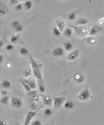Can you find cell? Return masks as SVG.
Segmentation results:
<instances>
[{"label":"cell","mask_w":104,"mask_h":125,"mask_svg":"<svg viewBox=\"0 0 104 125\" xmlns=\"http://www.w3.org/2000/svg\"><path fill=\"white\" fill-rule=\"evenodd\" d=\"M80 55V50L79 49H75L71 50V52L67 55V59L69 61H75L78 58Z\"/></svg>","instance_id":"5"},{"label":"cell","mask_w":104,"mask_h":125,"mask_svg":"<svg viewBox=\"0 0 104 125\" xmlns=\"http://www.w3.org/2000/svg\"><path fill=\"white\" fill-rule=\"evenodd\" d=\"M6 67L8 68H11V64H6Z\"/></svg>","instance_id":"43"},{"label":"cell","mask_w":104,"mask_h":125,"mask_svg":"<svg viewBox=\"0 0 104 125\" xmlns=\"http://www.w3.org/2000/svg\"><path fill=\"white\" fill-rule=\"evenodd\" d=\"M18 1L19 2H25L26 0H18Z\"/></svg>","instance_id":"44"},{"label":"cell","mask_w":104,"mask_h":125,"mask_svg":"<svg viewBox=\"0 0 104 125\" xmlns=\"http://www.w3.org/2000/svg\"><path fill=\"white\" fill-rule=\"evenodd\" d=\"M87 42L89 43V44H91V45H93V44L96 43V38L94 36H89L87 39Z\"/></svg>","instance_id":"31"},{"label":"cell","mask_w":104,"mask_h":125,"mask_svg":"<svg viewBox=\"0 0 104 125\" xmlns=\"http://www.w3.org/2000/svg\"><path fill=\"white\" fill-rule=\"evenodd\" d=\"M32 7H33V2L31 0H26L24 3L23 4V8H24L26 11L31 10L32 9Z\"/></svg>","instance_id":"19"},{"label":"cell","mask_w":104,"mask_h":125,"mask_svg":"<svg viewBox=\"0 0 104 125\" xmlns=\"http://www.w3.org/2000/svg\"><path fill=\"white\" fill-rule=\"evenodd\" d=\"M24 81L31 87V90H35L36 88V81L33 79H31V78H26L24 80H23Z\"/></svg>","instance_id":"14"},{"label":"cell","mask_w":104,"mask_h":125,"mask_svg":"<svg viewBox=\"0 0 104 125\" xmlns=\"http://www.w3.org/2000/svg\"><path fill=\"white\" fill-rule=\"evenodd\" d=\"M36 115V112L34 111V110H32V111H29L27 113V115H26L24 125H28V124H31V121H32V119L35 117Z\"/></svg>","instance_id":"8"},{"label":"cell","mask_w":104,"mask_h":125,"mask_svg":"<svg viewBox=\"0 0 104 125\" xmlns=\"http://www.w3.org/2000/svg\"><path fill=\"white\" fill-rule=\"evenodd\" d=\"M11 25H12V27L14 29V31L18 33H20L22 31L24 30V27L18 21H12L11 23Z\"/></svg>","instance_id":"9"},{"label":"cell","mask_w":104,"mask_h":125,"mask_svg":"<svg viewBox=\"0 0 104 125\" xmlns=\"http://www.w3.org/2000/svg\"><path fill=\"white\" fill-rule=\"evenodd\" d=\"M14 8H15V10L17 11H20L21 10H22V9H23V4L21 3H18L17 5H14Z\"/></svg>","instance_id":"35"},{"label":"cell","mask_w":104,"mask_h":125,"mask_svg":"<svg viewBox=\"0 0 104 125\" xmlns=\"http://www.w3.org/2000/svg\"><path fill=\"white\" fill-rule=\"evenodd\" d=\"M19 52H20V54L23 56H27L29 55V51L25 47H21L19 50Z\"/></svg>","instance_id":"28"},{"label":"cell","mask_w":104,"mask_h":125,"mask_svg":"<svg viewBox=\"0 0 104 125\" xmlns=\"http://www.w3.org/2000/svg\"><path fill=\"white\" fill-rule=\"evenodd\" d=\"M61 33L62 32L59 31V30L56 27V26H54L53 27V35L55 36H57V37H60V36H61Z\"/></svg>","instance_id":"29"},{"label":"cell","mask_w":104,"mask_h":125,"mask_svg":"<svg viewBox=\"0 0 104 125\" xmlns=\"http://www.w3.org/2000/svg\"><path fill=\"white\" fill-rule=\"evenodd\" d=\"M31 73H32V71H31V68H27V69H25V70L24 71V72H23V74H24V76L25 77V78L30 77V76L31 75Z\"/></svg>","instance_id":"30"},{"label":"cell","mask_w":104,"mask_h":125,"mask_svg":"<svg viewBox=\"0 0 104 125\" xmlns=\"http://www.w3.org/2000/svg\"><path fill=\"white\" fill-rule=\"evenodd\" d=\"M30 62H31L32 68H40L39 64L35 61V59L33 58L32 55H30Z\"/></svg>","instance_id":"23"},{"label":"cell","mask_w":104,"mask_h":125,"mask_svg":"<svg viewBox=\"0 0 104 125\" xmlns=\"http://www.w3.org/2000/svg\"><path fill=\"white\" fill-rule=\"evenodd\" d=\"M40 97H41V100L43 102V104H45L47 106L53 105V99L51 97L48 96V95H42Z\"/></svg>","instance_id":"13"},{"label":"cell","mask_w":104,"mask_h":125,"mask_svg":"<svg viewBox=\"0 0 104 125\" xmlns=\"http://www.w3.org/2000/svg\"><path fill=\"white\" fill-rule=\"evenodd\" d=\"M38 86H39V91L42 93H45L46 89H45V86H44V82L41 81V80H38Z\"/></svg>","instance_id":"26"},{"label":"cell","mask_w":104,"mask_h":125,"mask_svg":"<svg viewBox=\"0 0 104 125\" xmlns=\"http://www.w3.org/2000/svg\"><path fill=\"white\" fill-rule=\"evenodd\" d=\"M4 61V55L0 54V64H2Z\"/></svg>","instance_id":"41"},{"label":"cell","mask_w":104,"mask_h":125,"mask_svg":"<svg viewBox=\"0 0 104 125\" xmlns=\"http://www.w3.org/2000/svg\"><path fill=\"white\" fill-rule=\"evenodd\" d=\"M20 82H21V83L22 84V86H24V90L27 91V92H29V91H31V87H30L23 80H20Z\"/></svg>","instance_id":"32"},{"label":"cell","mask_w":104,"mask_h":125,"mask_svg":"<svg viewBox=\"0 0 104 125\" xmlns=\"http://www.w3.org/2000/svg\"><path fill=\"white\" fill-rule=\"evenodd\" d=\"M65 101V98L63 96H59V97H56L53 100V105H54L55 108H60Z\"/></svg>","instance_id":"4"},{"label":"cell","mask_w":104,"mask_h":125,"mask_svg":"<svg viewBox=\"0 0 104 125\" xmlns=\"http://www.w3.org/2000/svg\"><path fill=\"white\" fill-rule=\"evenodd\" d=\"M102 30V27L100 25H94L90 28V30L88 31V35L91 36H94L96 34H98L99 32H100Z\"/></svg>","instance_id":"6"},{"label":"cell","mask_w":104,"mask_h":125,"mask_svg":"<svg viewBox=\"0 0 104 125\" xmlns=\"http://www.w3.org/2000/svg\"><path fill=\"white\" fill-rule=\"evenodd\" d=\"M9 100H10L9 95H4V96L1 97V99H0V102L3 105H7L9 102Z\"/></svg>","instance_id":"25"},{"label":"cell","mask_w":104,"mask_h":125,"mask_svg":"<svg viewBox=\"0 0 104 125\" xmlns=\"http://www.w3.org/2000/svg\"><path fill=\"white\" fill-rule=\"evenodd\" d=\"M74 107H75V103H74V102L71 99H69V100H66L64 102V108L67 110H71V109H73Z\"/></svg>","instance_id":"16"},{"label":"cell","mask_w":104,"mask_h":125,"mask_svg":"<svg viewBox=\"0 0 104 125\" xmlns=\"http://www.w3.org/2000/svg\"><path fill=\"white\" fill-rule=\"evenodd\" d=\"M29 107L32 110H36V108H37V105H36V102L31 101V103H30V105H29Z\"/></svg>","instance_id":"34"},{"label":"cell","mask_w":104,"mask_h":125,"mask_svg":"<svg viewBox=\"0 0 104 125\" xmlns=\"http://www.w3.org/2000/svg\"><path fill=\"white\" fill-rule=\"evenodd\" d=\"M1 86L4 88V89L9 90V89H10L11 86H12V83H11V82L9 81V80H4L2 82Z\"/></svg>","instance_id":"24"},{"label":"cell","mask_w":104,"mask_h":125,"mask_svg":"<svg viewBox=\"0 0 104 125\" xmlns=\"http://www.w3.org/2000/svg\"><path fill=\"white\" fill-rule=\"evenodd\" d=\"M74 28V31H75V33L79 36L80 37H84V36H86L88 34V30L84 26H73L72 27Z\"/></svg>","instance_id":"1"},{"label":"cell","mask_w":104,"mask_h":125,"mask_svg":"<svg viewBox=\"0 0 104 125\" xmlns=\"http://www.w3.org/2000/svg\"><path fill=\"white\" fill-rule=\"evenodd\" d=\"M28 96L30 97V99H31V101L34 102L36 103H37L38 102H40L39 95L34 90H31V91L28 92Z\"/></svg>","instance_id":"7"},{"label":"cell","mask_w":104,"mask_h":125,"mask_svg":"<svg viewBox=\"0 0 104 125\" xmlns=\"http://www.w3.org/2000/svg\"><path fill=\"white\" fill-rule=\"evenodd\" d=\"M64 49L65 51H67V52H71V51L73 49L74 46L73 44L71 42H65L64 43Z\"/></svg>","instance_id":"20"},{"label":"cell","mask_w":104,"mask_h":125,"mask_svg":"<svg viewBox=\"0 0 104 125\" xmlns=\"http://www.w3.org/2000/svg\"><path fill=\"white\" fill-rule=\"evenodd\" d=\"M89 21L86 18H79L76 20V25L78 26H84L86 25L87 24H88Z\"/></svg>","instance_id":"18"},{"label":"cell","mask_w":104,"mask_h":125,"mask_svg":"<svg viewBox=\"0 0 104 125\" xmlns=\"http://www.w3.org/2000/svg\"><path fill=\"white\" fill-rule=\"evenodd\" d=\"M56 27L58 29L59 31L63 32L64 29L65 28V21L61 18H58L56 20Z\"/></svg>","instance_id":"11"},{"label":"cell","mask_w":104,"mask_h":125,"mask_svg":"<svg viewBox=\"0 0 104 125\" xmlns=\"http://www.w3.org/2000/svg\"><path fill=\"white\" fill-rule=\"evenodd\" d=\"M91 98V93L89 91L88 88H85L84 90H83L78 95V99L81 101H87Z\"/></svg>","instance_id":"2"},{"label":"cell","mask_w":104,"mask_h":125,"mask_svg":"<svg viewBox=\"0 0 104 125\" xmlns=\"http://www.w3.org/2000/svg\"><path fill=\"white\" fill-rule=\"evenodd\" d=\"M33 69V73L34 77L37 79L38 80H41V81H43V77H42V73L40 71V68H32Z\"/></svg>","instance_id":"15"},{"label":"cell","mask_w":104,"mask_h":125,"mask_svg":"<svg viewBox=\"0 0 104 125\" xmlns=\"http://www.w3.org/2000/svg\"><path fill=\"white\" fill-rule=\"evenodd\" d=\"M3 45H4V42H3V41H2V40H0V49L2 48Z\"/></svg>","instance_id":"42"},{"label":"cell","mask_w":104,"mask_h":125,"mask_svg":"<svg viewBox=\"0 0 104 125\" xmlns=\"http://www.w3.org/2000/svg\"><path fill=\"white\" fill-rule=\"evenodd\" d=\"M52 114H53V110L50 108H46V109H45V111H44V115L46 117L52 115Z\"/></svg>","instance_id":"33"},{"label":"cell","mask_w":104,"mask_h":125,"mask_svg":"<svg viewBox=\"0 0 104 125\" xmlns=\"http://www.w3.org/2000/svg\"><path fill=\"white\" fill-rule=\"evenodd\" d=\"M0 93H1V95L2 96H4V95H8V91H7L5 89V90H0Z\"/></svg>","instance_id":"39"},{"label":"cell","mask_w":104,"mask_h":125,"mask_svg":"<svg viewBox=\"0 0 104 125\" xmlns=\"http://www.w3.org/2000/svg\"><path fill=\"white\" fill-rule=\"evenodd\" d=\"M20 41V34L18 35H12L11 38H10V42L12 44H17Z\"/></svg>","instance_id":"22"},{"label":"cell","mask_w":104,"mask_h":125,"mask_svg":"<svg viewBox=\"0 0 104 125\" xmlns=\"http://www.w3.org/2000/svg\"><path fill=\"white\" fill-rule=\"evenodd\" d=\"M63 31H64V36H66V37H71L73 35V30L69 27L65 28Z\"/></svg>","instance_id":"21"},{"label":"cell","mask_w":104,"mask_h":125,"mask_svg":"<svg viewBox=\"0 0 104 125\" xmlns=\"http://www.w3.org/2000/svg\"><path fill=\"white\" fill-rule=\"evenodd\" d=\"M14 46L13 45V44H9V45H7L6 47H5V49L7 51H9V52L14 50Z\"/></svg>","instance_id":"36"},{"label":"cell","mask_w":104,"mask_h":125,"mask_svg":"<svg viewBox=\"0 0 104 125\" xmlns=\"http://www.w3.org/2000/svg\"><path fill=\"white\" fill-rule=\"evenodd\" d=\"M7 122L5 120H0V125H7Z\"/></svg>","instance_id":"40"},{"label":"cell","mask_w":104,"mask_h":125,"mask_svg":"<svg viewBox=\"0 0 104 125\" xmlns=\"http://www.w3.org/2000/svg\"><path fill=\"white\" fill-rule=\"evenodd\" d=\"M0 96H1V93H0Z\"/></svg>","instance_id":"45"},{"label":"cell","mask_w":104,"mask_h":125,"mask_svg":"<svg viewBox=\"0 0 104 125\" xmlns=\"http://www.w3.org/2000/svg\"><path fill=\"white\" fill-rule=\"evenodd\" d=\"M32 124H33V125H42L43 123H42L41 121H40V120H36V121H34L32 123Z\"/></svg>","instance_id":"38"},{"label":"cell","mask_w":104,"mask_h":125,"mask_svg":"<svg viewBox=\"0 0 104 125\" xmlns=\"http://www.w3.org/2000/svg\"><path fill=\"white\" fill-rule=\"evenodd\" d=\"M11 105L14 108H20L23 105V102L20 99L16 97H12L11 98Z\"/></svg>","instance_id":"3"},{"label":"cell","mask_w":104,"mask_h":125,"mask_svg":"<svg viewBox=\"0 0 104 125\" xmlns=\"http://www.w3.org/2000/svg\"><path fill=\"white\" fill-rule=\"evenodd\" d=\"M74 80H75V81L80 84L81 83H83L84 82V77L82 75V74H81V73H76V74L74 76Z\"/></svg>","instance_id":"17"},{"label":"cell","mask_w":104,"mask_h":125,"mask_svg":"<svg viewBox=\"0 0 104 125\" xmlns=\"http://www.w3.org/2000/svg\"><path fill=\"white\" fill-rule=\"evenodd\" d=\"M68 18H69V20H70L71 21H75L77 19V12H75V11L70 12L68 15Z\"/></svg>","instance_id":"27"},{"label":"cell","mask_w":104,"mask_h":125,"mask_svg":"<svg viewBox=\"0 0 104 125\" xmlns=\"http://www.w3.org/2000/svg\"><path fill=\"white\" fill-rule=\"evenodd\" d=\"M52 55L55 57H62L65 55V49L61 46H58L53 50Z\"/></svg>","instance_id":"10"},{"label":"cell","mask_w":104,"mask_h":125,"mask_svg":"<svg viewBox=\"0 0 104 125\" xmlns=\"http://www.w3.org/2000/svg\"><path fill=\"white\" fill-rule=\"evenodd\" d=\"M18 3H19V2L18 0H9V5H15Z\"/></svg>","instance_id":"37"},{"label":"cell","mask_w":104,"mask_h":125,"mask_svg":"<svg viewBox=\"0 0 104 125\" xmlns=\"http://www.w3.org/2000/svg\"><path fill=\"white\" fill-rule=\"evenodd\" d=\"M9 13V9L4 2H0V16H5Z\"/></svg>","instance_id":"12"}]
</instances>
